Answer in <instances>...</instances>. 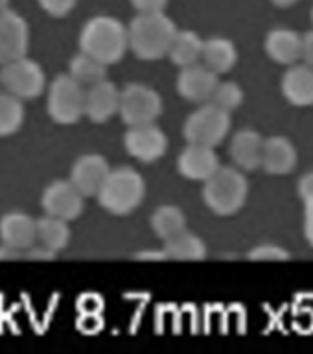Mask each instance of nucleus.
<instances>
[{"label":"nucleus","instance_id":"f257e3e1","mask_svg":"<svg viewBox=\"0 0 313 354\" xmlns=\"http://www.w3.org/2000/svg\"><path fill=\"white\" fill-rule=\"evenodd\" d=\"M79 50L93 55L104 65H115L124 59L129 48L127 26L111 15H96L83 24L79 32Z\"/></svg>","mask_w":313,"mask_h":354},{"label":"nucleus","instance_id":"f03ea898","mask_svg":"<svg viewBox=\"0 0 313 354\" xmlns=\"http://www.w3.org/2000/svg\"><path fill=\"white\" fill-rule=\"evenodd\" d=\"M177 28L164 11L138 13L127 26L129 50L142 61H159L168 55Z\"/></svg>","mask_w":313,"mask_h":354},{"label":"nucleus","instance_id":"7ed1b4c3","mask_svg":"<svg viewBox=\"0 0 313 354\" xmlns=\"http://www.w3.org/2000/svg\"><path fill=\"white\" fill-rule=\"evenodd\" d=\"M249 196L247 177L238 166H220L203 183V201L218 216H232L245 207Z\"/></svg>","mask_w":313,"mask_h":354},{"label":"nucleus","instance_id":"20e7f679","mask_svg":"<svg viewBox=\"0 0 313 354\" xmlns=\"http://www.w3.org/2000/svg\"><path fill=\"white\" fill-rule=\"evenodd\" d=\"M146 198V181L135 168L120 166L109 171L104 187L98 192L99 207L111 214L126 216L131 214L142 205Z\"/></svg>","mask_w":313,"mask_h":354},{"label":"nucleus","instance_id":"39448f33","mask_svg":"<svg viewBox=\"0 0 313 354\" xmlns=\"http://www.w3.org/2000/svg\"><path fill=\"white\" fill-rule=\"evenodd\" d=\"M87 88L70 74H57L52 80L46 96V111L55 124L72 126L85 116Z\"/></svg>","mask_w":313,"mask_h":354},{"label":"nucleus","instance_id":"423d86ee","mask_svg":"<svg viewBox=\"0 0 313 354\" xmlns=\"http://www.w3.org/2000/svg\"><path fill=\"white\" fill-rule=\"evenodd\" d=\"M231 126V113L216 107L214 104H203L188 115L182 133L188 144L216 148L225 140Z\"/></svg>","mask_w":313,"mask_h":354},{"label":"nucleus","instance_id":"0eeeda50","mask_svg":"<svg viewBox=\"0 0 313 354\" xmlns=\"http://www.w3.org/2000/svg\"><path fill=\"white\" fill-rule=\"evenodd\" d=\"M162 113L160 94L144 83H127L120 91V115L122 122L129 126L151 124Z\"/></svg>","mask_w":313,"mask_h":354},{"label":"nucleus","instance_id":"6e6552de","mask_svg":"<svg viewBox=\"0 0 313 354\" xmlns=\"http://www.w3.org/2000/svg\"><path fill=\"white\" fill-rule=\"evenodd\" d=\"M0 85L10 94L24 100H35L41 96L46 87V76L43 66L37 61L28 59L26 55L21 59L10 61L0 68Z\"/></svg>","mask_w":313,"mask_h":354},{"label":"nucleus","instance_id":"1a4fd4ad","mask_svg":"<svg viewBox=\"0 0 313 354\" xmlns=\"http://www.w3.org/2000/svg\"><path fill=\"white\" fill-rule=\"evenodd\" d=\"M41 207L44 214L65 221H74L82 216L85 209V196L74 187L70 179H55L44 188L41 196Z\"/></svg>","mask_w":313,"mask_h":354},{"label":"nucleus","instance_id":"9d476101","mask_svg":"<svg viewBox=\"0 0 313 354\" xmlns=\"http://www.w3.org/2000/svg\"><path fill=\"white\" fill-rule=\"evenodd\" d=\"M124 148L133 159L144 165H153L160 157H164L168 149V137L155 122L129 126L124 135Z\"/></svg>","mask_w":313,"mask_h":354},{"label":"nucleus","instance_id":"9b49d317","mask_svg":"<svg viewBox=\"0 0 313 354\" xmlns=\"http://www.w3.org/2000/svg\"><path fill=\"white\" fill-rule=\"evenodd\" d=\"M28 44L30 28L24 17L10 8L0 11V65L24 57Z\"/></svg>","mask_w":313,"mask_h":354},{"label":"nucleus","instance_id":"f8f14e48","mask_svg":"<svg viewBox=\"0 0 313 354\" xmlns=\"http://www.w3.org/2000/svg\"><path fill=\"white\" fill-rule=\"evenodd\" d=\"M220 83V77L214 71L203 63L184 66L177 74L176 88L181 98L192 102V104H209L216 87Z\"/></svg>","mask_w":313,"mask_h":354},{"label":"nucleus","instance_id":"ddd939ff","mask_svg":"<svg viewBox=\"0 0 313 354\" xmlns=\"http://www.w3.org/2000/svg\"><path fill=\"white\" fill-rule=\"evenodd\" d=\"M109 171L111 166L104 155L85 153L74 160L68 179L85 198H96Z\"/></svg>","mask_w":313,"mask_h":354},{"label":"nucleus","instance_id":"4468645a","mask_svg":"<svg viewBox=\"0 0 313 354\" xmlns=\"http://www.w3.org/2000/svg\"><path fill=\"white\" fill-rule=\"evenodd\" d=\"M220 166L214 148L199 144H188L177 157V171L188 181L205 183Z\"/></svg>","mask_w":313,"mask_h":354},{"label":"nucleus","instance_id":"2eb2a0df","mask_svg":"<svg viewBox=\"0 0 313 354\" xmlns=\"http://www.w3.org/2000/svg\"><path fill=\"white\" fill-rule=\"evenodd\" d=\"M120 109V88L109 80L94 83L85 94V116L94 124H105Z\"/></svg>","mask_w":313,"mask_h":354},{"label":"nucleus","instance_id":"dca6fc26","mask_svg":"<svg viewBox=\"0 0 313 354\" xmlns=\"http://www.w3.org/2000/svg\"><path fill=\"white\" fill-rule=\"evenodd\" d=\"M265 138L254 129H240L232 135L231 144H229V153H231L232 162L240 170L251 171L256 168H262V159H264Z\"/></svg>","mask_w":313,"mask_h":354},{"label":"nucleus","instance_id":"f3484780","mask_svg":"<svg viewBox=\"0 0 313 354\" xmlns=\"http://www.w3.org/2000/svg\"><path fill=\"white\" fill-rule=\"evenodd\" d=\"M0 242L15 249L37 243V220L26 212H8L0 218Z\"/></svg>","mask_w":313,"mask_h":354},{"label":"nucleus","instance_id":"a211bd4d","mask_svg":"<svg viewBox=\"0 0 313 354\" xmlns=\"http://www.w3.org/2000/svg\"><path fill=\"white\" fill-rule=\"evenodd\" d=\"M284 98L295 107L313 105V68L306 63L290 65L281 80Z\"/></svg>","mask_w":313,"mask_h":354},{"label":"nucleus","instance_id":"6ab92c4d","mask_svg":"<svg viewBox=\"0 0 313 354\" xmlns=\"http://www.w3.org/2000/svg\"><path fill=\"white\" fill-rule=\"evenodd\" d=\"M264 50L278 65H295L303 55V35L290 28H275L265 35Z\"/></svg>","mask_w":313,"mask_h":354},{"label":"nucleus","instance_id":"aec40b11","mask_svg":"<svg viewBox=\"0 0 313 354\" xmlns=\"http://www.w3.org/2000/svg\"><path fill=\"white\" fill-rule=\"evenodd\" d=\"M298 160L297 148L290 138L275 135L265 138L262 168L271 176H287L295 170Z\"/></svg>","mask_w":313,"mask_h":354},{"label":"nucleus","instance_id":"412c9836","mask_svg":"<svg viewBox=\"0 0 313 354\" xmlns=\"http://www.w3.org/2000/svg\"><path fill=\"white\" fill-rule=\"evenodd\" d=\"M201 63L207 65L210 71H214L218 76L227 74L234 68L238 63V50L231 39L225 37H212L205 41L203 55Z\"/></svg>","mask_w":313,"mask_h":354},{"label":"nucleus","instance_id":"4be33fe9","mask_svg":"<svg viewBox=\"0 0 313 354\" xmlns=\"http://www.w3.org/2000/svg\"><path fill=\"white\" fill-rule=\"evenodd\" d=\"M203 46L205 41L196 32H192V30H177L176 37L170 44V50H168V57L179 68L196 65V63H201Z\"/></svg>","mask_w":313,"mask_h":354},{"label":"nucleus","instance_id":"5701e85b","mask_svg":"<svg viewBox=\"0 0 313 354\" xmlns=\"http://www.w3.org/2000/svg\"><path fill=\"white\" fill-rule=\"evenodd\" d=\"M149 225L162 242H168L187 231V216L176 205H160L153 210Z\"/></svg>","mask_w":313,"mask_h":354},{"label":"nucleus","instance_id":"b1692460","mask_svg":"<svg viewBox=\"0 0 313 354\" xmlns=\"http://www.w3.org/2000/svg\"><path fill=\"white\" fill-rule=\"evenodd\" d=\"M72 231L68 221L44 214L37 218V243L54 253H59L70 243Z\"/></svg>","mask_w":313,"mask_h":354},{"label":"nucleus","instance_id":"393cba45","mask_svg":"<svg viewBox=\"0 0 313 354\" xmlns=\"http://www.w3.org/2000/svg\"><path fill=\"white\" fill-rule=\"evenodd\" d=\"M164 253L170 260H205L209 254L207 243L187 229L181 234H177L176 238H171L168 242H164Z\"/></svg>","mask_w":313,"mask_h":354},{"label":"nucleus","instance_id":"a878e982","mask_svg":"<svg viewBox=\"0 0 313 354\" xmlns=\"http://www.w3.org/2000/svg\"><path fill=\"white\" fill-rule=\"evenodd\" d=\"M68 74L82 83L83 87H91L94 83L107 80V65L79 50V54L74 55L68 63Z\"/></svg>","mask_w":313,"mask_h":354},{"label":"nucleus","instance_id":"bb28decb","mask_svg":"<svg viewBox=\"0 0 313 354\" xmlns=\"http://www.w3.org/2000/svg\"><path fill=\"white\" fill-rule=\"evenodd\" d=\"M26 109L21 98L13 94L0 93V138L15 135L24 124Z\"/></svg>","mask_w":313,"mask_h":354},{"label":"nucleus","instance_id":"cd10ccee","mask_svg":"<svg viewBox=\"0 0 313 354\" xmlns=\"http://www.w3.org/2000/svg\"><path fill=\"white\" fill-rule=\"evenodd\" d=\"M209 104H214L216 107H220L227 113H232L243 104L242 87L234 82H220Z\"/></svg>","mask_w":313,"mask_h":354},{"label":"nucleus","instance_id":"c85d7f7f","mask_svg":"<svg viewBox=\"0 0 313 354\" xmlns=\"http://www.w3.org/2000/svg\"><path fill=\"white\" fill-rule=\"evenodd\" d=\"M297 192L304 203V236L313 248V171H308L301 177Z\"/></svg>","mask_w":313,"mask_h":354},{"label":"nucleus","instance_id":"c756f323","mask_svg":"<svg viewBox=\"0 0 313 354\" xmlns=\"http://www.w3.org/2000/svg\"><path fill=\"white\" fill-rule=\"evenodd\" d=\"M249 260H256V262H281V260L290 259L287 249L276 245V243H260L253 248L247 254Z\"/></svg>","mask_w":313,"mask_h":354},{"label":"nucleus","instance_id":"7c9ffc66","mask_svg":"<svg viewBox=\"0 0 313 354\" xmlns=\"http://www.w3.org/2000/svg\"><path fill=\"white\" fill-rule=\"evenodd\" d=\"M41 10L54 19H63L76 8L77 0H37Z\"/></svg>","mask_w":313,"mask_h":354},{"label":"nucleus","instance_id":"2f4dec72","mask_svg":"<svg viewBox=\"0 0 313 354\" xmlns=\"http://www.w3.org/2000/svg\"><path fill=\"white\" fill-rule=\"evenodd\" d=\"M77 310L79 314H102L104 310V299L98 293H83L77 299Z\"/></svg>","mask_w":313,"mask_h":354},{"label":"nucleus","instance_id":"473e14b6","mask_svg":"<svg viewBox=\"0 0 313 354\" xmlns=\"http://www.w3.org/2000/svg\"><path fill=\"white\" fill-rule=\"evenodd\" d=\"M102 325H104L102 314H79V319H77L79 330L85 334H96L102 330Z\"/></svg>","mask_w":313,"mask_h":354},{"label":"nucleus","instance_id":"72a5a7b5","mask_svg":"<svg viewBox=\"0 0 313 354\" xmlns=\"http://www.w3.org/2000/svg\"><path fill=\"white\" fill-rule=\"evenodd\" d=\"M131 6L138 13H159L166 10L168 0H131Z\"/></svg>","mask_w":313,"mask_h":354},{"label":"nucleus","instance_id":"f704fd0d","mask_svg":"<svg viewBox=\"0 0 313 354\" xmlns=\"http://www.w3.org/2000/svg\"><path fill=\"white\" fill-rule=\"evenodd\" d=\"M301 59L313 68V30L303 35V55Z\"/></svg>","mask_w":313,"mask_h":354},{"label":"nucleus","instance_id":"c9c22d12","mask_svg":"<svg viewBox=\"0 0 313 354\" xmlns=\"http://www.w3.org/2000/svg\"><path fill=\"white\" fill-rule=\"evenodd\" d=\"M26 259V249H15L6 243H0V260H22Z\"/></svg>","mask_w":313,"mask_h":354},{"label":"nucleus","instance_id":"e433bc0d","mask_svg":"<svg viewBox=\"0 0 313 354\" xmlns=\"http://www.w3.org/2000/svg\"><path fill=\"white\" fill-rule=\"evenodd\" d=\"M137 260H168L164 249H146V251H140V253L135 254Z\"/></svg>","mask_w":313,"mask_h":354},{"label":"nucleus","instance_id":"4c0bfd02","mask_svg":"<svg viewBox=\"0 0 313 354\" xmlns=\"http://www.w3.org/2000/svg\"><path fill=\"white\" fill-rule=\"evenodd\" d=\"M269 2L276 8H290V6L297 4L298 0H269Z\"/></svg>","mask_w":313,"mask_h":354},{"label":"nucleus","instance_id":"58836bf2","mask_svg":"<svg viewBox=\"0 0 313 354\" xmlns=\"http://www.w3.org/2000/svg\"><path fill=\"white\" fill-rule=\"evenodd\" d=\"M10 8V0H0V11L8 10Z\"/></svg>","mask_w":313,"mask_h":354},{"label":"nucleus","instance_id":"ea45409f","mask_svg":"<svg viewBox=\"0 0 313 354\" xmlns=\"http://www.w3.org/2000/svg\"><path fill=\"white\" fill-rule=\"evenodd\" d=\"M310 21H312V24H313V8H312V11H310Z\"/></svg>","mask_w":313,"mask_h":354}]
</instances>
